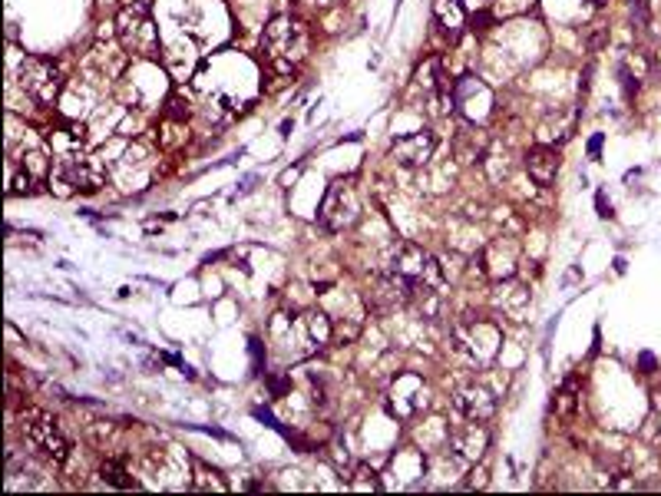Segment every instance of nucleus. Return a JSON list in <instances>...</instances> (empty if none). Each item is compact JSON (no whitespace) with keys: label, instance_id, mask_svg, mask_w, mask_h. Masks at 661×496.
Listing matches in <instances>:
<instances>
[{"label":"nucleus","instance_id":"obj_5","mask_svg":"<svg viewBox=\"0 0 661 496\" xmlns=\"http://www.w3.org/2000/svg\"><path fill=\"white\" fill-rule=\"evenodd\" d=\"M20 427H24V437L30 440V447L43 454L50 463H67L70 457V440L63 437V430L57 427V420H53L47 411H24L20 417Z\"/></svg>","mask_w":661,"mask_h":496},{"label":"nucleus","instance_id":"obj_10","mask_svg":"<svg viewBox=\"0 0 661 496\" xmlns=\"http://www.w3.org/2000/svg\"><path fill=\"white\" fill-rule=\"evenodd\" d=\"M57 176L77 192H96L103 186V169L93 163L90 156H63L57 163Z\"/></svg>","mask_w":661,"mask_h":496},{"label":"nucleus","instance_id":"obj_15","mask_svg":"<svg viewBox=\"0 0 661 496\" xmlns=\"http://www.w3.org/2000/svg\"><path fill=\"white\" fill-rule=\"evenodd\" d=\"M526 172L533 176L536 186H549L559 172V153L552 146H533L526 153Z\"/></svg>","mask_w":661,"mask_h":496},{"label":"nucleus","instance_id":"obj_14","mask_svg":"<svg viewBox=\"0 0 661 496\" xmlns=\"http://www.w3.org/2000/svg\"><path fill=\"white\" fill-rule=\"evenodd\" d=\"M453 404H457V411L467 417V420H476V424H486L493 414H496V397L486 391L483 384H463L457 394H453Z\"/></svg>","mask_w":661,"mask_h":496},{"label":"nucleus","instance_id":"obj_16","mask_svg":"<svg viewBox=\"0 0 661 496\" xmlns=\"http://www.w3.org/2000/svg\"><path fill=\"white\" fill-rule=\"evenodd\" d=\"M433 14H437L440 27L447 30L450 37H457L463 27H467V10H463L460 0H433Z\"/></svg>","mask_w":661,"mask_h":496},{"label":"nucleus","instance_id":"obj_1","mask_svg":"<svg viewBox=\"0 0 661 496\" xmlns=\"http://www.w3.org/2000/svg\"><path fill=\"white\" fill-rule=\"evenodd\" d=\"M311 50V34L298 17L281 14L262 30V53L278 73H291Z\"/></svg>","mask_w":661,"mask_h":496},{"label":"nucleus","instance_id":"obj_13","mask_svg":"<svg viewBox=\"0 0 661 496\" xmlns=\"http://www.w3.org/2000/svg\"><path fill=\"white\" fill-rule=\"evenodd\" d=\"M433 149H437V139H433V133H427V129H420V133H407L394 139V146H390V159H394L397 166H424L427 159L433 156Z\"/></svg>","mask_w":661,"mask_h":496},{"label":"nucleus","instance_id":"obj_11","mask_svg":"<svg viewBox=\"0 0 661 496\" xmlns=\"http://www.w3.org/2000/svg\"><path fill=\"white\" fill-rule=\"evenodd\" d=\"M486 447H490V430H486L483 424H476V420H467L463 427L453 430L450 444H447V450L460 463H476L486 454Z\"/></svg>","mask_w":661,"mask_h":496},{"label":"nucleus","instance_id":"obj_24","mask_svg":"<svg viewBox=\"0 0 661 496\" xmlns=\"http://www.w3.org/2000/svg\"><path fill=\"white\" fill-rule=\"evenodd\" d=\"M655 414H658V420H661V391L655 394ZM661 427V424H658Z\"/></svg>","mask_w":661,"mask_h":496},{"label":"nucleus","instance_id":"obj_18","mask_svg":"<svg viewBox=\"0 0 661 496\" xmlns=\"http://www.w3.org/2000/svg\"><path fill=\"white\" fill-rule=\"evenodd\" d=\"M100 477L110 483V487H119V490H136L139 483L129 477L126 473V467L119 460H103V467H100Z\"/></svg>","mask_w":661,"mask_h":496},{"label":"nucleus","instance_id":"obj_12","mask_svg":"<svg viewBox=\"0 0 661 496\" xmlns=\"http://www.w3.org/2000/svg\"><path fill=\"white\" fill-rule=\"evenodd\" d=\"M480 268L496 282H503V278H513L516 275V265H519V242L516 239H496L483 248L480 255Z\"/></svg>","mask_w":661,"mask_h":496},{"label":"nucleus","instance_id":"obj_20","mask_svg":"<svg viewBox=\"0 0 661 496\" xmlns=\"http://www.w3.org/2000/svg\"><path fill=\"white\" fill-rule=\"evenodd\" d=\"M357 470H361V477H364V480L351 477V480H348V487H351V490H381V480H377V473H374V470H367V467H357Z\"/></svg>","mask_w":661,"mask_h":496},{"label":"nucleus","instance_id":"obj_4","mask_svg":"<svg viewBox=\"0 0 661 496\" xmlns=\"http://www.w3.org/2000/svg\"><path fill=\"white\" fill-rule=\"evenodd\" d=\"M357 215H361V196L354 179H334L321 199L318 225L324 232H344L357 222Z\"/></svg>","mask_w":661,"mask_h":496},{"label":"nucleus","instance_id":"obj_23","mask_svg":"<svg viewBox=\"0 0 661 496\" xmlns=\"http://www.w3.org/2000/svg\"><path fill=\"white\" fill-rule=\"evenodd\" d=\"M599 149H602V136H592V143H589V156L595 159V156H599Z\"/></svg>","mask_w":661,"mask_h":496},{"label":"nucleus","instance_id":"obj_6","mask_svg":"<svg viewBox=\"0 0 661 496\" xmlns=\"http://www.w3.org/2000/svg\"><path fill=\"white\" fill-rule=\"evenodd\" d=\"M17 83H20V90L40 106H50L63 93L60 67L53 60H43V57H27L24 63H20Z\"/></svg>","mask_w":661,"mask_h":496},{"label":"nucleus","instance_id":"obj_21","mask_svg":"<svg viewBox=\"0 0 661 496\" xmlns=\"http://www.w3.org/2000/svg\"><path fill=\"white\" fill-rule=\"evenodd\" d=\"M622 86H625V96L632 100V93H638V77H632L628 70H622Z\"/></svg>","mask_w":661,"mask_h":496},{"label":"nucleus","instance_id":"obj_8","mask_svg":"<svg viewBox=\"0 0 661 496\" xmlns=\"http://www.w3.org/2000/svg\"><path fill=\"white\" fill-rule=\"evenodd\" d=\"M268 338H272V344H278L281 358L301 361V358H308V354H318L301 315H275L272 328H268Z\"/></svg>","mask_w":661,"mask_h":496},{"label":"nucleus","instance_id":"obj_9","mask_svg":"<svg viewBox=\"0 0 661 496\" xmlns=\"http://www.w3.org/2000/svg\"><path fill=\"white\" fill-rule=\"evenodd\" d=\"M427 407V384L424 377L414 371L397 374V381L390 384V411H394L400 420L414 417Z\"/></svg>","mask_w":661,"mask_h":496},{"label":"nucleus","instance_id":"obj_17","mask_svg":"<svg viewBox=\"0 0 661 496\" xmlns=\"http://www.w3.org/2000/svg\"><path fill=\"white\" fill-rule=\"evenodd\" d=\"M576 394H579V377H569V381L559 387V394L552 397V411H556L559 417H569L579 404Z\"/></svg>","mask_w":661,"mask_h":496},{"label":"nucleus","instance_id":"obj_2","mask_svg":"<svg viewBox=\"0 0 661 496\" xmlns=\"http://www.w3.org/2000/svg\"><path fill=\"white\" fill-rule=\"evenodd\" d=\"M116 40L129 57L153 60L159 57V30L156 20L149 17L146 4H126L116 14Z\"/></svg>","mask_w":661,"mask_h":496},{"label":"nucleus","instance_id":"obj_3","mask_svg":"<svg viewBox=\"0 0 661 496\" xmlns=\"http://www.w3.org/2000/svg\"><path fill=\"white\" fill-rule=\"evenodd\" d=\"M453 341H457V351H463L473 364H493L496 354H500V344H503V331L493 325L490 318H460L453 325Z\"/></svg>","mask_w":661,"mask_h":496},{"label":"nucleus","instance_id":"obj_22","mask_svg":"<svg viewBox=\"0 0 661 496\" xmlns=\"http://www.w3.org/2000/svg\"><path fill=\"white\" fill-rule=\"evenodd\" d=\"M599 215H602V219H612V215H615V212H612V202L605 199V192H599Z\"/></svg>","mask_w":661,"mask_h":496},{"label":"nucleus","instance_id":"obj_7","mask_svg":"<svg viewBox=\"0 0 661 496\" xmlns=\"http://www.w3.org/2000/svg\"><path fill=\"white\" fill-rule=\"evenodd\" d=\"M453 113H460L470 126H480L493 113V90L480 77H460L453 83Z\"/></svg>","mask_w":661,"mask_h":496},{"label":"nucleus","instance_id":"obj_19","mask_svg":"<svg viewBox=\"0 0 661 496\" xmlns=\"http://www.w3.org/2000/svg\"><path fill=\"white\" fill-rule=\"evenodd\" d=\"M533 4H536V0H493L490 17H493V20L519 17V14H526V10H533Z\"/></svg>","mask_w":661,"mask_h":496}]
</instances>
